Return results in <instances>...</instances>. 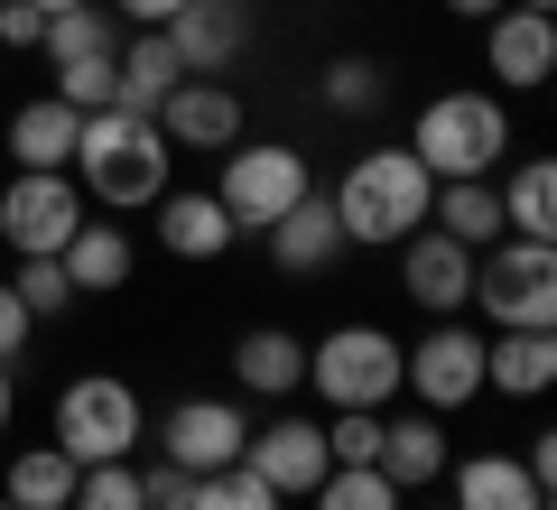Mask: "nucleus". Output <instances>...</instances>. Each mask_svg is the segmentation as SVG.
<instances>
[{
	"label": "nucleus",
	"instance_id": "1",
	"mask_svg": "<svg viewBox=\"0 0 557 510\" xmlns=\"http://www.w3.org/2000/svg\"><path fill=\"white\" fill-rule=\"evenodd\" d=\"M75 186L84 204H102V214H149V204L177 186V149H168V130L149 112H84V139H75Z\"/></svg>",
	"mask_w": 557,
	"mask_h": 510
},
{
	"label": "nucleus",
	"instance_id": "2",
	"mask_svg": "<svg viewBox=\"0 0 557 510\" xmlns=\"http://www.w3.org/2000/svg\"><path fill=\"white\" fill-rule=\"evenodd\" d=\"M325 204H335L344 223V251H399L409 233H428V204H437V177L418 167V149L399 139V149H354L344 158V177L325 186Z\"/></svg>",
	"mask_w": 557,
	"mask_h": 510
},
{
	"label": "nucleus",
	"instance_id": "3",
	"mask_svg": "<svg viewBox=\"0 0 557 510\" xmlns=\"http://www.w3.org/2000/svg\"><path fill=\"white\" fill-rule=\"evenodd\" d=\"M409 149H418V167H428L437 186H456V177H502V158L520 149V130H511V102H502V94L446 84V94L418 102Z\"/></svg>",
	"mask_w": 557,
	"mask_h": 510
},
{
	"label": "nucleus",
	"instance_id": "4",
	"mask_svg": "<svg viewBox=\"0 0 557 510\" xmlns=\"http://www.w3.org/2000/svg\"><path fill=\"white\" fill-rule=\"evenodd\" d=\"M465 307L483 315V334H557V251L502 233L493 251H474V297Z\"/></svg>",
	"mask_w": 557,
	"mask_h": 510
},
{
	"label": "nucleus",
	"instance_id": "5",
	"mask_svg": "<svg viewBox=\"0 0 557 510\" xmlns=\"http://www.w3.org/2000/svg\"><path fill=\"white\" fill-rule=\"evenodd\" d=\"M47 436H57L75 464H131V455L149 446V399L121 372H75L57 390V427Z\"/></svg>",
	"mask_w": 557,
	"mask_h": 510
},
{
	"label": "nucleus",
	"instance_id": "6",
	"mask_svg": "<svg viewBox=\"0 0 557 510\" xmlns=\"http://www.w3.org/2000/svg\"><path fill=\"white\" fill-rule=\"evenodd\" d=\"M307 186H317V167H307L298 139H233V149H223L214 196H223V214H233V233L251 241V233H270Z\"/></svg>",
	"mask_w": 557,
	"mask_h": 510
},
{
	"label": "nucleus",
	"instance_id": "7",
	"mask_svg": "<svg viewBox=\"0 0 557 510\" xmlns=\"http://www.w3.org/2000/svg\"><path fill=\"white\" fill-rule=\"evenodd\" d=\"M307 390L325 409H391L399 399V334L391 325H335L307 344Z\"/></svg>",
	"mask_w": 557,
	"mask_h": 510
},
{
	"label": "nucleus",
	"instance_id": "8",
	"mask_svg": "<svg viewBox=\"0 0 557 510\" xmlns=\"http://www.w3.org/2000/svg\"><path fill=\"white\" fill-rule=\"evenodd\" d=\"M399 390H409L428 418L474 409V399H483V325H465V315H428V334L399 344Z\"/></svg>",
	"mask_w": 557,
	"mask_h": 510
},
{
	"label": "nucleus",
	"instance_id": "9",
	"mask_svg": "<svg viewBox=\"0 0 557 510\" xmlns=\"http://www.w3.org/2000/svg\"><path fill=\"white\" fill-rule=\"evenodd\" d=\"M84 214H94V204H84L75 167H10V186H0V251L57 260Z\"/></svg>",
	"mask_w": 557,
	"mask_h": 510
},
{
	"label": "nucleus",
	"instance_id": "10",
	"mask_svg": "<svg viewBox=\"0 0 557 510\" xmlns=\"http://www.w3.org/2000/svg\"><path fill=\"white\" fill-rule=\"evenodd\" d=\"M242 464L260 473V483L278 492V501H307V492L335 473V455H325V418H298V409H278L270 427L242 436Z\"/></svg>",
	"mask_w": 557,
	"mask_h": 510
},
{
	"label": "nucleus",
	"instance_id": "11",
	"mask_svg": "<svg viewBox=\"0 0 557 510\" xmlns=\"http://www.w3.org/2000/svg\"><path fill=\"white\" fill-rule=\"evenodd\" d=\"M242 436H251V418H242L233 399H177L168 418H149V446H159L168 464H186V473L242 464Z\"/></svg>",
	"mask_w": 557,
	"mask_h": 510
},
{
	"label": "nucleus",
	"instance_id": "12",
	"mask_svg": "<svg viewBox=\"0 0 557 510\" xmlns=\"http://www.w3.org/2000/svg\"><path fill=\"white\" fill-rule=\"evenodd\" d=\"M483 75H502V94H539L557 75V10H493L483 20Z\"/></svg>",
	"mask_w": 557,
	"mask_h": 510
},
{
	"label": "nucleus",
	"instance_id": "13",
	"mask_svg": "<svg viewBox=\"0 0 557 510\" xmlns=\"http://www.w3.org/2000/svg\"><path fill=\"white\" fill-rule=\"evenodd\" d=\"M399 297H409L418 315H465V297H474V251L446 241L437 223L409 233V241H399Z\"/></svg>",
	"mask_w": 557,
	"mask_h": 510
},
{
	"label": "nucleus",
	"instance_id": "14",
	"mask_svg": "<svg viewBox=\"0 0 557 510\" xmlns=\"http://www.w3.org/2000/svg\"><path fill=\"white\" fill-rule=\"evenodd\" d=\"M149 121L168 130V149H214V158L233 149V139H251V130H242V94L223 75H186Z\"/></svg>",
	"mask_w": 557,
	"mask_h": 510
},
{
	"label": "nucleus",
	"instance_id": "15",
	"mask_svg": "<svg viewBox=\"0 0 557 510\" xmlns=\"http://www.w3.org/2000/svg\"><path fill=\"white\" fill-rule=\"evenodd\" d=\"M446 455H456V446H446V418H428V409L391 418V409H381V455H372V464L391 473V492H399V501L437 492V483H446Z\"/></svg>",
	"mask_w": 557,
	"mask_h": 510
},
{
	"label": "nucleus",
	"instance_id": "16",
	"mask_svg": "<svg viewBox=\"0 0 557 510\" xmlns=\"http://www.w3.org/2000/svg\"><path fill=\"white\" fill-rule=\"evenodd\" d=\"M446 501H456V510H557L548 492L530 483V464H520V455H502V446L446 455Z\"/></svg>",
	"mask_w": 557,
	"mask_h": 510
},
{
	"label": "nucleus",
	"instance_id": "17",
	"mask_svg": "<svg viewBox=\"0 0 557 510\" xmlns=\"http://www.w3.org/2000/svg\"><path fill=\"white\" fill-rule=\"evenodd\" d=\"M149 214H159V251H168V260H223V251L242 241L214 186H168Z\"/></svg>",
	"mask_w": 557,
	"mask_h": 510
},
{
	"label": "nucleus",
	"instance_id": "18",
	"mask_svg": "<svg viewBox=\"0 0 557 510\" xmlns=\"http://www.w3.org/2000/svg\"><path fill=\"white\" fill-rule=\"evenodd\" d=\"M260 241H270V260L288 278H317V270H335V260H344V223H335V204H325V186H307V196L288 204Z\"/></svg>",
	"mask_w": 557,
	"mask_h": 510
},
{
	"label": "nucleus",
	"instance_id": "19",
	"mask_svg": "<svg viewBox=\"0 0 557 510\" xmlns=\"http://www.w3.org/2000/svg\"><path fill=\"white\" fill-rule=\"evenodd\" d=\"M168 47H177L186 75H223V65L242 57V38H251V10H233V0H186L177 20L159 28Z\"/></svg>",
	"mask_w": 557,
	"mask_h": 510
},
{
	"label": "nucleus",
	"instance_id": "20",
	"mask_svg": "<svg viewBox=\"0 0 557 510\" xmlns=\"http://www.w3.org/2000/svg\"><path fill=\"white\" fill-rule=\"evenodd\" d=\"M233 381L251 399H270V409H288V399L307 390V334H288V325H251L233 344Z\"/></svg>",
	"mask_w": 557,
	"mask_h": 510
},
{
	"label": "nucleus",
	"instance_id": "21",
	"mask_svg": "<svg viewBox=\"0 0 557 510\" xmlns=\"http://www.w3.org/2000/svg\"><path fill=\"white\" fill-rule=\"evenodd\" d=\"M75 139H84V112L57 94L20 102L10 112V130H0V149H10V167H75Z\"/></svg>",
	"mask_w": 557,
	"mask_h": 510
},
{
	"label": "nucleus",
	"instance_id": "22",
	"mask_svg": "<svg viewBox=\"0 0 557 510\" xmlns=\"http://www.w3.org/2000/svg\"><path fill=\"white\" fill-rule=\"evenodd\" d=\"M548 381H557V334H483V390L548 399Z\"/></svg>",
	"mask_w": 557,
	"mask_h": 510
},
{
	"label": "nucleus",
	"instance_id": "23",
	"mask_svg": "<svg viewBox=\"0 0 557 510\" xmlns=\"http://www.w3.org/2000/svg\"><path fill=\"white\" fill-rule=\"evenodd\" d=\"M65 278H75V297H112V288H131V223H94L84 214L75 223V241H65Z\"/></svg>",
	"mask_w": 557,
	"mask_h": 510
},
{
	"label": "nucleus",
	"instance_id": "24",
	"mask_svg": "<svg viewBox=\"0 0 557 510\" xmlns=\"http://www.w3.org/2000/svg\"><path fill=\"white\" fill-rule=\"evenodd\" d=\"M493 196H502V233H511V241H557V167H548V158L502 167Z\"/></svg>",
	"mask_w": 557,
	"mask_h": 510
},
{
	"label": "nucleus",
	"instance_id": "25",
	"mask_svg": "<svg viewBox=\"0 0 557 510\" xmlns=\"http://www.w3.org/2000/svg\"><path fill=\"white\" fill-rule=\"evenodd\" d=\"M112 65H121V112H159V102H168V94H177V84H186L177 47H168L159 28H131Z\"/></svg>",
	"mask_w": 557,
	"mask_h": 510
},
{
	"label": "nucleus",
	"instance_id": "26",
	"mask_svg": "<svg viewBox=\"0 0 557 510\" xmlns=\"http://www.w3.org/2000/svg\"><path fill=\"white\" fill-rule=\"evenodd\" d=\"M75 455L57 446V436H47V446H20L10 455V473H0V501H20V510H65L75 501Z\"/></svg>",
	"mask_w": 557,
	"mask_h": 510
},
{
	"label": "nucleus",
	"instance_id": "27",
	"mask_svg": "<svg viewBox=\"0 0 557 510\" xmlns=\"http://www.w3.org/2000/svg\"><path fill=\"white\" fill-rule=\"evenodd\" d=\"M428 223H437L446 241H465V251H493V241H502V196H493V177H456V186H437Z\"/></svg>",
	"mask_w": 557,
	"mask_h": 510
},
{
	"label": "nucleus",
	"instance_id": "28",
	"mask_svg": "<svg viewBox=\"0 0 557 510\" xmlns=\"http://www.w3.org/2000/svg\"><path fill=\"white\" fill-rule=\"evenodd\" d=\"M121 38H131V28H121L112 0H84V10H57V20H47L38 57L47 65H84V57H121Z\"/></svg>",
	"mask_w": 557,
	"mask_h": 510
},
{
	"label": "nucleus",
	"instance_id": "29",
	"mask_svg": "<svg viewBox=\"0 0 557 510\" xmlns=\"http://www.w3.org/2000/svg\"><path fill=\"white\" fill-rule=\"evenodd\" d=\"M381 94H391V65L381 57H335L317 75V102L325 112H381Z\"/></svg>",
	"mask_w": 557,
	"mask_h": 510
},
{
	"label": "nucleus",
	"instance_id": "30",
	"mask_svg": "<svg viewBox=\"0 0 557 510\" xmlns=\"http://www.w3.org/2000/svg\"><path fill=\"white\" fill-rule=\"evenodd\" d=\"M307 510H399V492H391L381 464H335L317 492H307Z\"/></svg>",
	"mask_w": 557,
	"mask_h": 510
},
{
	"label": "nucleus",
	"instance_id": "31",
	"mask_svg": "<svg viewBox=\"0 0 557 510\" xmlns=\"http://www.w3.org/2000/svg\"><path fill=\"white\" fill-rule=\"evenodd\" d=\"M186 510H288L251 464H223V473H196V501Z\"/></svg>",
	"mask_w": 557,
	"mask_h": 510
},
{
	"label": "nucleus",
	"instance_id": "32",
	"mask_svg": "<svg viewBox=\"0 0 557 510\" xmlns=\"http://www.w3.org/2000/svg\"><path fill=\"white\" fill-rule=\"evenodd\" d=\"M65 510H149V501H139V464H84Z\"/></svg>",
	"mask_w": 557,
	"mask_h": 510
},
{
	"label": "nucleus",
	"instance_id": "33",
	"mask_svg": "<svg viewBox=\"0 0 557 510\" xmlns=\"http://www.w3.org/2000/svg\"><path fill=\"white\" fill-rule=\"evenodd\" d=\"M57 102H75V112H112V102H121V65H112V57L57 65Z\"/></svg>",
	"mask_w": 557,
	"mask_h": 510
},
{
	"label": "nucleus",
	"instance_id": "34",
	"mask_svg": "<svg viewBox=\"0 0 557 510\" xmlns=\"http://www.w3.org/2000/svg\"><path fill=\"white\" fill-rule=\"evenodd\" d=\"M10 288H20V307L38 315V325L75 307V278H65V260H20V278H10Z\"/></svg>",
	"mask_w": 557,
	"mask_h": 510
},
{
	"label": "nucleus",
	"instance_id": "35",
	"mask_svg": "<svg viewBox=\"0 0 557 510\" xmlns=\"http://www.w3.org/2000/svg\"><path fill=\"white\" fill-rule=\"evenodd\" d=\"M139 501H149V510H186V501H196V473L168 464V455H149V464H139Z\"/></svg>",
	"mask_w": 557,
	"mask_h": 510
},
{
	"label": "nucleus",
	"instance_id": "36",
	"mask_svg": "<svg viewBox=\"0 0 557 510\" xmlns=\"http://www.w3.org/2000/svg\"><path fill=\"white\" fill-rule=\"evenodd\" d=\"M28 334H38V315L20 307V288H10V278H0V362H10V372H20V353H28Z\"/></svg>",
	"mask_w": 557,
	"mask_h": 510
},
{
	"label": "nucleus",
	"instance_id": "37",
	"mask_svg": "<svg viewBox=\"0 0 557 510\" xmlns=\"http://www.w3.org/2000/svg\"><path fill=\"white\" fill-rule=\"evenodd\" d=\"M0 47H47V10H28V0H0Z\"/></svg>",
	"mask_w": 557,
	"mask_h": 510
},
{
	"label": "nucleus",
	"instance_id": "38",
	"mask_svg": "<svg viewBox=\"0 0 557 510\" xmlns=\"http://www.w3.org/2000/svg\"><path fill=\"white\" fill-rule=\"evenodd\" d=\"M520 464H530V483L557 501V436H530V446H520Z\"/></svg>",
	"mask_w": 557,
	"mask_h": 510
},
{
	"label": "nucleus",
	"instance_id": "39",
	"mask_svg": "<svg viewBox=\"0 0 557 510\" xmlns=\"http://www.w3.org/2000/svg\"><path fill=\"white\" fill-rule=\"evenodd\" d=\"M112 10H121V28H168L186 0H112Z\"/></svg>",
	"mask_w": 557,
	"mask_h": 510
},
{
	"label": "nucleus",
	"instance_id": "40",
	"mask_svg": "<svg viewBox=\"0 0 557 510\" xmlns=\"http://www.w3.org/2000/svg\"><path fill=\"white\" fill-rule=\"evenodd\" d=\"M10 418H20V372L0 362V446H10Z\"/></svg>",
	"mask_w": 557,
	"mask_h": 510
},
{
	"label": "nucleus",
	"instance_id": "41",
	"mask_svg": "<svg viewBox=\"0 0 557 510\" xmlns=\"http://www.w3.org/2000/svg\"><path fill=\"white\" fill-rule=\"evenodd\" d=\"M446 10H456V20H474V28H483V20H493V10H511V0H446Z\"/></svg>",
	"mask_w": 557,
	"mask_h": 510
},
{
	"label": "nucleus",
	"instance_id": "42",
	"mask_svg": "<svg viewBox=\"0 0 557 510\" xmlns=\"http://www.w3.org/2000/svg\"><path fill=\"white\" fill-rule=\"evenodd\" d=\"M28 10H47V20H57V10H84V0H28Z\"/></svg>",
	"mask_w": 557,
	"mask_h": 510
},
{
	"label": "nucleus",
	"instance_id": "43",
	"mask_svg": "<svg viewBox=\"0 0 557 510\" xmlns=\"http://www.w3.org/2000/svg\"><path fill=\"white\" fill-rule=\"evenodd\" d=\"M399 510H409V501H399ZM418 510H456V501H428V492H418Z\"/></svg>",
	"mask_w": 557,
	"mask_h": 510
},
{
	"label": "nucleus",
	"instance_id": "44",
	"mask_svg": "<svg viewBox=\"0 0 557 510\" xmlns=\"http://www.w3.org/2000/svg\"><path fill=\"white\" fill-rule=\"evenodd\" d=\"M511 10H557V0H511Z\"/></svg>",
	"mask_w": 557,
	"mask_h": 510
},
{
	"label": "nucleus",
	"instance_id": "45",
	"mask_svg": "<svg viewBox=\"0 0 557 510\" xmlns=\"http://www.w3.org/2000/svg\"><path fill=\"white\" fill-rule=\"evenodd\" d=\"M233 10H251V0H233Z\"/></svg>",
	"mask_w": 557,
	"mask_h": 510
},
{
	"label": "nucleus",
	"instance_id": "46",
	"mask_svg": "<svg viewBox=\"0 0 557 510\" xmlns=\"http://www.w3.org/2000/svg\"><path fill=\"white\" fill-rule=\"evenodd\" d=\"M0 510H20V501H0Z\"/></svg>",
	"mask_w": 557,
	"mask_h": 510
}]
</instances>
